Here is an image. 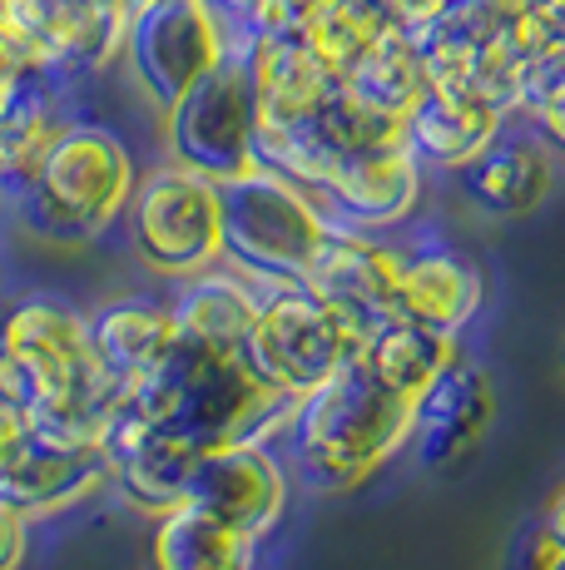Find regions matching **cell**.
<instances>
[{
    "instance_id": "obj_17",
    "label": "cell",
    "mask_w": 565,
    "mask_h": 570,
    "mask_svg": "<svg viewBox=\"0 0 565 570\" xmlns=\"http://www.w3.org/2000/svg\"><path fill=\"white\" fill-rule=\"evenodd\" d=\"M502 125L506 109H496L482 95L427 85V95L407 115V149L417 155L422 169H462L502 135Z\"/></svg>"
},
{
    "instance_id": "obj_20",
    "label": "cell",
    "mask_w": 565,
    "mask_h": 570,
    "mask_svg": "<svg viewBox=\"0 0 565 570\" xmlns=\"http://www.w3.org/2000/svg\"><path fill=\"white\" fill-rule=\"evenodd\" d=\"M462 194L486 214H531L551 189V155L541 139L526 135H496L476 159L456 169Z\"/></svg>"
},
{
    "instance_id": "obj_16",
    "label": "cell",
    "mask_w": 565,
    "mask_h": 570,
    "mask_svg": "<svg viewBox=\"0 0 565 570\" xmlns=\"http://www.w3.org/2000/svg\"><path fill=\"white\" fill-rule=\"evenodd\" d=\"M492 382L476 363L462 353L437 372L427 392L412 407V436H417V456L427 466H452L482 442L486 422H492Z\"/></svg>"
},
{
    "instance_id": "obj_38",
    "label": "cell",
    "mask_w": 565,
    "mask_h": 570,
    "mask_svg": "<svg viewBox=\"0 0 565 570\" xmlns=\"http://www.w3.org/2000/svg\"><path fill=\"white\" fill-rule=\"evenodd\" d=\"M561 363H565V353H561Z\"/></svg>"
},
{
    "instance_id": "obj_4",
    "label": "cell",
    "mask_w": 565,
    "mask_h": 570,
    "mask_svg": "<svg viewBox=\"0 0 565 570\" xmlns=\"http://www.w3.org/2000/svg\"><path fill=\"white\" fill-rule=\"evenodd\" d=\"M219 204H224L219 263L264 283V288L308 278L313 254H318L323 234H328V214H323L318 194L264 169V164H248L234 179H219Z\"/></svg>"
},
{
    "instance_id": "obj_37",
    "label": "cell",
    "mask_w": 565,
    "mask_h": 570,
    "mask_svg": "<svg viewBox=\"0 0 565 570\" xmlns=\"http://www.w3.org/2000/svg\"><path fill=\"white\" fill-rule=\"evenodd\" d=\"M0 75H10V70H0Z\"/></svg>"
},
{
    "instance_id": "obj_10",
    "label": "cell",
    "mask_w": 565,
    "mask_h": 570,
    "mask_svg": "<svg viewBox=\"0 0 565 570\" xmlns=\"http://www.w3.org/2000/svg\"><path fill=\"white\" fill-rule=\"evenodd\" d=\"M0 6L36 36L56 80H80L125 55V0H0Z\"/></svg>"
},
{
    "instance_id": "obj_11",
    "label": "cell",
    "mask_w": 565,
    "mask_h": 570,
    "mask_svg": "<svg viewBox=\"0 0 565 570\" xmlns=\"http://www.w3.org/2000/svg\"><path fill=\"white\" fill-rule=\"evenodd\" d=\"M282 501H288L282 466L258 442H234V446H214V452L199 456L184 507H199L214 521L264 541L274 531V521L282 517Z\"/></svg>"
},
{
    "instance_id": "obj_36",
    "label": "cell",
    "mask_w": 565,
    "mask_h": 570,
    "mask_svg": "<svg viewBox=\"0 0 565 570\" xmlns=\"http://www.w3.org/2000/svg\"><path fill=\"white\" fill-rule=\"evenodd\" d=\"M551 531V541L556 546H565V487L556 491V497H551V511H546V521H541Z\"/></svg>"
},
{
    "instance_id": "obj_19",
    "label": "cell",
    "mask_w": 565,
    "mask_h": 570,
    "mask_svg": "<svg viewBox=\"0 0 565 570\" xmlns=\"http://www.w3.org/2000/svg\"><path fill=\"white\" fill-rule=\"evenodd\" d=\"M169 313L174 327H179L184 343L209 347V353H238L258 317V298L264 293L244 278V273H224L219 263L204 273H189V278H174Z\"/></svg>"
},
{
    "instance_id": "obj_34",
    "label": "cell",
    "mask_w": 565,
    "mask_h": 570,
    "mask_svg": "<svg viewBox=\"0 0 565 570\" xmlns=\"http://www.w3.org/2000/svg\"><path fill=\"white\" fill-rule=\"evenodd\" d=\"M204 6H209L214 16L228 26V36H234V30L244 26V16H248V6H254V0H204Z\"/></svg>"
},
{
    "instance_id": "obj_7",
    "label": "cell",
    "mask_w": 565,
    "mask_h": 570,
    "mask_svg": "<svg viewBox=\"0 0 565 570\" xmlns=\"http://www.w3.org/2000/svg\"><path fill=\"white\" fill-rule=\"evenodd\" d=\"M165 145L174 164L209 179H234L254 164V90L234 46L165 109Z\"/></svg>"
},
{
    "instance_id": "obj_2",
    "label": "cell",
    "mask_w": 565,
    "mask_h": 570,
    "mask_svg": "<svg viewBox=\"0 0 565 570\" xmlns=\"http://www.w3.org/2000/svg\"><path fill=\"white\" fill-rule=\"evenodd\" d=\"M119 397L155 422H165L169 432H179L199 452L258 442L264 426L288 422L293 412V397L268 387L244 363V353H209V347H194L184 337H174L165 363L149 367Z\"/></svg>"
},
{
    "instance_id": "obj_32",
    "label": "cell",
    "mask_w": 565,
    "mask_h": 570,
    "mask_svg": "<svg viewBox=\"0 0 565 570\" xmlns=\"http://www.w3.org/2000/svg\"><path fill=\"white\" fill-rule=\"evenodd\" d=\"M30 442V416L20 407H10L6 397H0V471L20 456V446Z\"/></svg>"
},
{
    "instance_id": "obj_1",
    "label": "cell",
    "mask_w": 565,
    "mask_h": 570,
    "mask_svg": "<svg viewBox=\"0 0 565 570\" xmlns=\"http://www.w3.org/2000/svg\"><path fill=\"white\" fill-rule=\"evenodd\" d=\"M412 436V402L387 392L363 363L347 357L328 382L303 392L288 412V456L298 481L318 497L347 491L377 471Z\"/></svg>"
},
{
    "instance_id": "obj_24",
    "label": "cell",
    "mask_w": 565,
    "mask_h": 570,
    "mask_svg": "<svg viewBox=\"0 0 565 570\" xmlns=\"http://www.w3.org/2000/svg\"><path fill=\"white\" fill-rule=\"evenodd\" d=\"M258 541L234 525L214 521L199 507H174L159 517L149 561L155 570H254Z\"/></svg>"
},
{
    "instance_id": "obj_13",
    "label": "cell",
    "mask_w": 565,
    "mask_h": 570,
    "mask_svg": "<svg viewBox=\"0 0 565 570\" xmlns=\"http://www.w3.org/2000/svg\"><path fill=\"white\" fill-rule=\"evenodd\" d=\"M402 263H407V248H393L377 234H367V228H347L338 218H328V234H323L303 283L318 288L323 298L343 303L367 327H377L393 317V288Z\"/></svg>"
},
{
    "instance_id": "obj_22",
    "label": "cell",
    "mask_w": 565,
    "mask_h": 570,
    "mask_svg": "<svg viewBox=\"0 0 565 570\" xmlns=\"http://www.w3.org/2000/svg\"><path fill=\"white\" fill-rule=\"evenodd\" d=\"M90 337L105 372L119 387H135L149 367L165 363L179 327H174L169 298H119L100 317H90Z\"/></svg>"
},
{
    "instance_id": "obj_26",
    "label": "cell",
    "mask_w": 565,
    "mask_h": 570,
    "mask_svg": "<svg viewBox=\"0 0 565 570\" xmlns=\"http://www.w3.org/2000/svg\"><path fill=\"white\" fill-rule=\"evenodd\" d=\"M387 16L377 0H323L313 20L298 30V40L313 50V60L343 85V75L387 36Z\"/></svg>"
},
{
    "instance_id": "obj_29",
    "label": "cell",
    "mask_w": 565,
    "mask_h": 570,
    "mask_svg": "<svg viewBox=\"0 0 565 570\" xmlns=\"http://www.w3.org/2000/svg\"><path fill=\"white\" fill-rule=\"evenodd\" d=\"M318 6L323 0H254L248 16H244V26L234 30V40L238 36H298Z\"/></svg>"
},
{
    "instance_id": "obj_28",
    "label": "cell",
    "mask_w": 565,
    "mask_h": 570,
    "mask_svg": "<svg viewBox=\"0 0 565 570\" xmlns=\"http://www.w3.org/2000/svg\"><path fill=\"white\" fill-rule=\"evenodd\" d=\"M516 109L541 129L546 145L565 149V40H556L551 50H541L526 65L516 90Z\"/></svg>"
},
{
    "instance_id": "obj_5",
    "label": "cell",
    "mask_w": 565,
    "mask_h": 570,
    "mask_svg": "<svg viewBox=\"0 0 565 570\" xmlns=\"http://www.w3.org/2000/svg\"><path fill=\"white\" fill-rule=\"evenodd\" d=\"M373 327L343 303L323 298L308 283H282L258 298V317L244 337V363L278 387L282 397L298 402L318 382H328L347 357L363 353Z\"/></svg>"
},
{
    "instance_id": "obj_18",
    "label": "cell",
    "mask_w": 565,
    "mask_h": 570,
    "mask_svg": "<svg viewBox=\"0 0 565 570\" xmlns=\"http://www.w3.org/2000/svg\"><path fill=\"white\" fill-rule=\"evenodd\" d=\"M482 308V273L452 248L407 254L393 288V317H412L437 333H462Z\"/></svg>"
},
{
    "instance_id": "obj_15",
    "label": "cell",
    "mask_w": 565,
    "mask_h": 570,
    "mask_svg": "<svg viewBox=\"0 0 565 570\" xmlns=\"http://www.w3.org/2000/svg\"><path fill=\"white\" fill-rule=\"evenodd\" d=\"M417 199H422V164L407 145L343 159L338 174L318 189L323 214L347 228H367V234L412 218Z\"/></svg>"
},
{
    "instance_id": "obj_25",
    "label": "cell",
    "mask_w": 565,
    "mask_h": 570,
    "mask_svg": "<svg viewBox=\"0 0 565 570\" xmlns=\"http://www.w3.org/2000/svg\"><path fill=\"white\" fill-rule=\"evenodd\" d=\"M343 90L353 95V100L407 119L412 105L427 95V70H422L417 40H412L407 30H387V36L343 75Z\"/></svg>"
},
{
    "instance_id": "obj_3",
    "label": "cell",
    "mask_w": 565,
    "mask_h": 570,
    "mask_svg": "<svg viewBox=\"0 0 565 570\" xmlns=\"http://www.w3.org/2000/svg\"><path fill=\"white\" fill-rule=\"evenodd\" d=\"M135 194V159L115 129L70 119L50 145L40 174L16 199L26 234L46 244H95L119 224Z\"/></svg>"
},
{
    "instance_id": "obj_6",
    "label": "cell",
    "mask_w": 565,
    "mask_h": 570,
    "mask_svg": "<svg viewBox=\"0 0 565 570\" xmlns=\"http://www.w3.org/2000/svg\"><path fill=\"white\" fill-rule=\"evenodd\" d=\"M129 244L135 254L165 278H189L219 263L224 244V204L219 179L189 169V164H165L129 194Z\"/></svg>"
},
{
    "instance_id": "obj_33",
    "label": "cell",
    "mask_w": 565,
    "mask_h": 570,
    "mask_svg": "<svg viewBox=\"0 0 565 570\" xmlns=\"http://www.w3.org/2000/svg\"><path fill=\"white\" fill-rule=\"evenodd\" d=\"M521 570H565V546L551 541L546 525H536V531L526 535V546H521Z\"/></svg>"
},
{
    "instance_id": "obj_14",
    "label": "cell",
    "mask_w": 565,
    "mask_h": 570,
    "mask_svg": "<svg viewBox=\"0 0 565 570\" xmlns=\"http://www.w3.org/2000/svg\"><path fill=\"white\" fill-rule=\"evenodd\" d=\"M234 50L254 90V129L318 119V109L338 90V80L313 60V50L298 36H238Z\"/></svg>"
},
{
    "instance_id": "obj_9",
    "label": "cell",
    "mask_w": 565,
    "mask_h": 570,
    "mask_svg": "<svg viewBox=\"0 0 565 570\" xmlns=\"http://www.w3.org/2000/svg\"><path fill=\"white\" fill-rule=\"evenodd\" d=\"M100 446H105V462H110V476L105 481L125 497V507L149 511V517H165V511L184 507L189 476L204 456L194 442H184L165 422L129 407L125 397L105 416Z\"/></svg>"
},
{
    "instance_id": "obj_31",
    "label": "cell",
    "mask_w": 565,
    "mask_h": 570,
    "mask_svg": "<svg viewBox=\"0 0 565 570\" xmlns=\"http://www.w3.org/2000/svg\"><path fill=\"white\" fill-rule=\"evenodd\" d=\"M26 566V517L0 501V570Z\"/></svg>"
},
{
    "instance_id": "obj_23",
    "label": "cell",
    "mask_w": 565,
    "mask_h": 570,
    "mask_svg": "<svg viewBox=\"0 0 565 570\" xmlns=\"http://www.w3.org/2000/svg\"><path fill=\"white\" fill-rule=\"evenodd\" d=\"M452 357H456V337L412 323V317H387L363 343V363L373 367V377L387 392H397L402 402H412V407H417V397L437 382V372Z\"/></svg>"
},
{
    "instance_id": "obj_30",
    "label": "cell",
    "mask_w": 565,
    "mask_h": 570,
    "mask_svg": "<svg viewBox=\"0 0 565 570\" xmlns=\"http://www.w3.org/2000/svg\"><path fill=\"white\" fill-rule=\"evenodd\" d=\"M387 16V26L393 30H407V36H417V30H427L432 20L447 10V0H377Z\"/></svg>"
},
{
    "instance_id": "obj_12",
    "label": "cell",
    "mask_w": 565,
    "mask_h": 570,
    "mask_svg": "<svg viewBox=\"0 0 565 570\" xmlns=\"http://www.w3.org/2000/svg\"><path fill=\"white\" fill-rule=\"evenodd\" d=\"M105 476H110V462H105L100 436H50L30 426V442L0 471V501L16 507L26 521L50 517L95 497Z\"/></svg>"
},
{
    "instance_id": "obj_21",
    "label": "cell",
    "mask_w": 565,
    "mask_h": 570,
    "mask_svg": "<svg viewBox=\"0 0 565 570\" xmlns=\"http://www.w3.org/2000/svg\"><path fill=\"white\" fill-rule=\"evenodd\" d=\"M65 80H26L20 95L0 109V199L16 204L30 189V179L40 174L50 145L60 139L65 100H60Z\"/></svg>"
},
{
    "instance_id": "obj_8",
    "label": "cell",
    "mask_w": 565,
    "mask_h": 570,
    "mask_svg": "<svg viewBox=\"0 0 565 570\" xmlns=\"http://www.w3.org/2000/svg\"><path fill=\"white\" fill-rule=\"evenodd\" d=\"M228 46L234 36L204 0H149L145 10L129 16L125 60L149 105L165 115L204 70L224 60Z\"/></svg>"
},
{
    "instance_id": "obj_27",
    "label": "cell",
    "mask_w": 565,
    "mask_h": 570,
    "mask_svg": "<svg viewBox=\"0 0 565 570\" xmlns=\"http://www.w3.org/2000/svg\"><path fill=\"white\" fill-rule=\"evenodd\" d=\"M318 129L328 135V145L338 149V159L373 155V149H402V145H407V119L387 115V109H377V105L353 100L343 85L333 90V100L318 109Z\"/></svg>"
},
{
    "instance_id": "obj_35",
    "label": "cell",
    "mask_w": 565,
    "mask_h": 570,
    "mask_svg": "<svg viewBox=\"0 0 565 570\" xmlns=\"http://www.w3.org/2000/svg\"><path fill=\"white\" fill-rule=\"evenodd\" d=\"M526 6L536 10V16L546 20V26H551V30H556V36L565 40V0H526Z\"/></svg>"
}]
</instances>
